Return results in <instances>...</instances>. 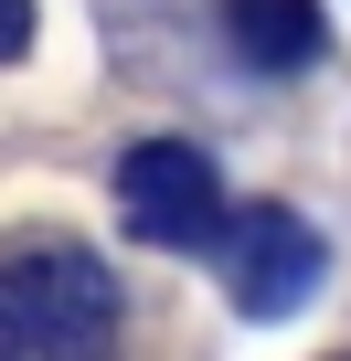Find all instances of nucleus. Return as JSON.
<instances>
[{"instance_id":"f257e3e1","label":"nucleus","mask_w":351,"mask_h":361,"mask_svg":"<svg viewBox=\"0 0 351 361\" xmlns=\"http://www.w3.org/2000/svg\"><path fill=\"white\" fill-rule=\"evenodd\" d=\"M0 361H117V276L85 245L0 255Z\"/></svg>"},{"instance_id":"f03ea898","label":"nucleus","mask_w":351,"mask_h":361,"mask_svg":"<svg viewBox=\"0 0 351 361\" xmlns=\"http://www.w3.org/2000/svg\"><path fill=\"white\" fill-rule=\"evenodd\" d=\"M117 213L138 245H170V255H192L224 234V170L192 149V138H138L117 159Z\"/></svg>"},{"instance_id":"7ed1b4c3","label":"nucleus","mask_w":351,"mask_h":361,"mask_svg":"<svg viewBox=\"0 0 351 361\" xmlns=\"http://www.w3.org/2000/svg\"><path fill=\"white\" fill-rule=\"evenodd\" d=\"M319 276H330L319 224H298L287 202H245V213H234V245H224V298H234V319H287V308L319 298Z\"/></svg>"},{"instance_id":"20e7f679","label":"nucleus","mask_w":351,"mask_h":361,"mask_svg":"<svg viewBox=\"0 0 351 361\" xmlns=\"http://www.w3.org/2000/svg\"><path fill=\"white\" fill-rule=\"evenodd\" d=\"M319 43H330L319 0H224V54L256 75H309Z\"/></svg>"},{"instance_id":"39448f33","label":"nucleus","mask_w":351,"mask_h":361,"mask_svg":"<svg viewBox=\"0 0 351 361\" xmlns=\"http://www.w3.org/2000/svg\"><path fill=\"white\" fill-rule=\"evenodd\" d=\"M32 54V0H0V64Z\"/></svg>"}]
</instances>
